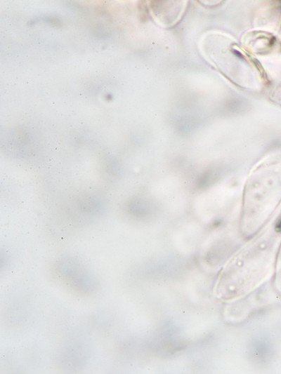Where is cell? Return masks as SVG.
I'll list each match as a JSON object with an SVG mask.
<instances>
[{"label": "cell", "mask_w": 281, "mask_h": 374, "mask_svg": "<svg viewBox=\"0 0 281 374\" xmlns=\"http://www.w3.org/2000/svg\"><path fill=\"white\" fill-rule=\"evenodd\" d=\"M276 229L280 232L281 231V218L280 219V220L277 222L276 225Z\"/></svg>", "instance_id": "cell-1"}]
</instances>
